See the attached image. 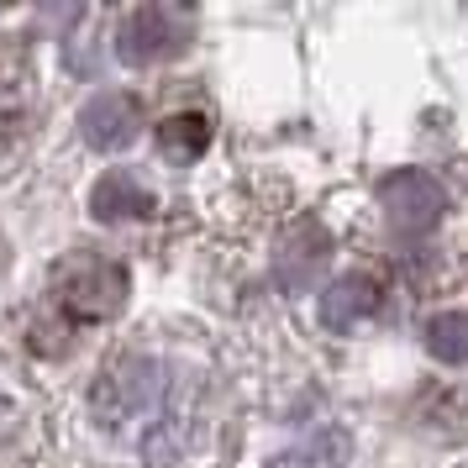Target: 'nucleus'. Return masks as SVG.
<instances>
[{
	"instance_id": "39448f33",
	"label": "nucleus",
	"mask_w": 468,
	"mask_h": 468,
	"mask_svg": "<svg viewBox=\"0 0 468 468\" xmlns=\"http://www.w3.org/2000/svg\"><path fill=\"white\" fill-rule=\"evenodd\" d=\"M90 211L101 221H122V216H148L153 211V195L132 179V174H106L95 195H90Z\"/></svg>"
},
{
	"instance_id": "f03ea898",
	"label": "nucleus",
	"mask_w": 468,
	"mask_h": 468,
	"mask_svg": "<svg viewBox=\"0 0 468 468\" xmlns=\"http://www.w3.org/2000/svg\"><path fill=\"white\" fill-rule=\"evenodd\" d=\"M190 11L179 5H137L122 16V32H116V53L127 64H158V58H174L179 48L190 43Z\"/></svg>"
},
{
	"instance_id": "7ed1b4c3",
	"label": "nucleus",
	"mask_w": 468,
	"mask_h": 468,
	"mask_svg": "<svg viewBox=\"0 0 468 468\" xmlns=\"http://www.w3.org/2000/svg\"><path fill=\"white\" fill-rule=\"evenodd\" d=\"M379 200H384V216L395 232H426L437 227L442 216V185L421 169H400V174H384L379 179Z\"/></svg>"
},
{
	"instance_id": "6e6552de",
	"label": "nucleus",
	"mask_w": 468,
	"mask_h": 468,
	"mask_svg": "<svg viewBox=\"0 0 468 468\" xmlns=\"http://www.w3.org/2000/svg\"><path fill=\"white\" fill-rule=\"evenodd\" d=\"M374 305H379V284L347 279V284L332 290V300H326V321H332V326H353V316H358V311H374Z\"/></svg>"
},
{
	"instance_id": "f257e3e1",
	"label": "nucleus",
	"mask_w": 468,
	"mask_h": 468,
	"mask_svg": "<svg viewBox=\"0 0 468 468\" xmlns=\"http://www.w3.org/2000/svg\"><path fill=\"white\" fill-rule=\"evenodd\" d=\"M53 300L69 321H111L127 305V269L106 253H69L53 269Z\"/></svg>"
},
{
	"instance_id": "423d86ee",
	"label": "nucleus",
	"mask_w": 468,
	"mask_h": 468,
	"mask_svg": "<svg viewBox=\"0 0 468 468\" xmlns=\"http://www.w3.org/2000/svg\"><path fill=\"white\" fill-rule=\"evenodd\" d=\"M426 353L442 363L468 358V311H447V316L426 321Z\"/></svg>"
},
{
	"instance_id": "20e7f679",
	"label": "nucleus",
	"mask_w": 468,
	"mask_h": 468,
	"mask_svg": "<svg viewBox=\"0 0 468 468\" xmlns=\"http://www.w3.org/2000/svg\"><path fill=\"white\" fill-rule=\"evenodd\" d=\"M80 127H85V137L95 143V148H122V143H132V132L143 127V106H137V95L106 90L101 101L85 106Z\"/></svg>"
},
{
	"instance_id": "0eeeda50",
	"label": "nucleus",
	"mask_w": 468,
	"mask_h": 468,
	"mask_svg": "<svg viewBox=\"0 0 468 468\" xmlns=\"http://www.w3.org/2000/svg\"><path fill=\"white\" fill-rule=\"evenodd\" d=\"M211 143V122L206 116H174L158 127V148L174 153V158H195V153H206Z\"/></svg>"
}]
</instances>
